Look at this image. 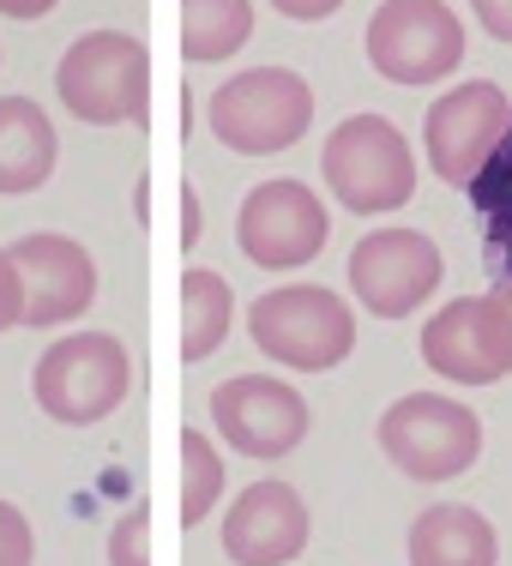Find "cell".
<instances>
[{"mask_svg": "<svg viewBox=\"0 0 512 566\" xmlns=\"http://www.w3.org/2000/svg\"><path fill=\"white\" fill-rule=\"evenodd\" d=\"M211 428L229 452L278 464L307 440V398L290 380H272V374H236L211 392Z\"/></svg>", "mask_w": 512, "mask_h": 566, "instance_id": "obj_10", "label": "cell"}, {"mask_svg": "<svg viewBox=\"0 0 512 566\" xmlns=\"http://www.w3.org/2000/svg\"><path fill=\"white\" fill-rule=\"evenodd\" d=\"M194 241H199V193L181 181V253L194 248Z\"/></svg>", "mask_w": 512, "mask_h": 566, "instance_id": "obj_26", "label": "cell"}, {"mask_svg": "<svg viewBox=\"0 0 512 566\" xmlns=\"http://www.w3.org/2000/svg\"><path fill=\"white\" fill-rule=\"evenodd\" d=\"M175 464H181V512H175V518H181V531H194V524L223 501V458H218V447H211V434L181 428Z\"/></svg>", "mask_w": 512, "mask_h": 566, "instance_id": "obj_20", "label": "cell"}, {"mask_svg": "<svg viewBox=\"0 0 512 566\" xmlns=\"http://www.w3.org/2000/svg\"><path fill=\"white\" fill-rule=\"evenodd\" d=\"M494 295H501V307H506V332H512V283H494Z\"/></svg>", "mask_w": 512, "mask_h": 566, "instance_id": "obj_28", "label": "cell"}, {"mask_svg": "<svg viewBox=\"0 0 512 566\" xmlns=\"http://www.w3.org/2000/svg\"><path fill=\"white\" fill-rule=\"evenodd\" d=\"M422 361L452 386H494L512 374V332L501 295H458L422 326Z\"/></svg>", "mask_w": 512, "mask_h": 566, "instance_id": "obj_11", "label": "cell"}, {"mask_svg": "<svg viewBox=\"0 0 512 566\" xmlns=\"http://www.w3.org/2000/svg\"><path fill=\"white\" fill-rule=\"evenodd\" d=\"M36 560V531L12 501H0V566H31Z\"/></svg>", "mask_w": 512, "mask_h": 566, "instance_id": "obj_22", "label": "cell"}, {"mask_svg": "<svg viewBox=\"0 0 512 566\" xmlns=\"http://www.w3.org/2000/svg\"><path fill=\"white\" fill-rule=\"evenodd\" d=\"M248 338L265 361L295 374H332L356 349V314L320 283H278L248 307Z\"/></svg>", "mask_w": 512, "mask_h": 566, "instance_id": "obj_2", "label": "cell"}, {"mask_svg": "<svg viewBox=\"0 0 512 566\" xmlns=\"http://www.w3.org/2000/svg\"><path fill=\"white\" fill-rule=\"evenodd\" d=\"M470 12L494 43H512V0H470Z\"/></svg>", "mask_w": 512, "mask_h": 566, "instance_id": "obj_24", "label": "cell"}, {"mask_svg": "<svg viewBox=\"0 0 512 566\" xmlns=\"http://www.w3.org/2000/svg\"><path fill=\"white\" fill-rule=\"evenodd\" d=\"M127 386H133V361L115 332H73V338L49 344L31 374L36 410L55 416L61 428H97L103 416L121 410Z\"/></svg>", "mask_w": 512, "mask_h": 566, "instance_id": "obj_5", "label": "cell"}, {"mask_svg": "<svg viewBox=\"0 0 512 566\" xmlns=\"http://www.w3.org/2000/svg\"><path fill=\"white\" fill-rule=\"evenodd\" d=\"M206 120L218 133L223 151L236 157H272L290 151L307 127H314V91L290 66H248V73L223 78L206 103Z\"/></svg>", "mask_w": 512, "mask_h": 566, "instance_id": "obj_4", "label": "cell"}, {"mask_svg": "<svg viewBox=\"0 0 512 566\" xmlns=\"http://www.w3.org/2000/svg\"><path fill=\"white\" fill-rule=\"evenodd\" d=\"M506 120H512V103H506L501 85H489V78L452 85L447 97H435V109L422 120L428 169L447 187H470V175L489 164V151L501 145Z\"/></svg>", "mask_w": 512, "mask_h": 566, "instance_id": "obj_12", "label": "cell"}, {"mask_svg": "<svg viewBox=\"0 0 512 566\" xmlns=\"http://www.w3.org/2000/svg\"><path fill=\"white\" fill-rule=\"evenodd\" d=\"M447 277L440 248L422 229H374L349 248V290L374 319H410Z\"/></svg>", "mask_w": 512, "mask_h": 566, "instance_id": "obj_9", "label": "cell"}, {"mask_svg": "<svg viewBox=\"0 0 512 566\" xmlns=\"http://www.w3.org/2000/svg\"><path fill=\"white\" fill-rule=\"evenodd\" d=\"M175 7H181L175 43H181L187 66H218L253 36V7L248 0H175Z\"/></svg>", "mask_w": 512, "mask_h": 566, "instance_id": "obj_18", "label": "cell"}, {"mask_svg": "<svg viewBox=\"0 0 512 566\" xmlns=\"http://www.w3.org/2000/svg\"><path fill=\"white\" fill-rule=\"evenodd\" d=\"M494 560H501V536L464 501L428 506L410 524V566H494Z\"/></svg>", "mask_w": 512, "mask_h": 566, "instance_id": "obj_16", "label": "cell"}, {"mask_svg": "<svg viewBox=\"0 0 512 566\" xmlns=\"http://www.w3.org/2000/svg\"><path fill=\"white\" fill-rule=\"evenodd\" d=\"M229 326H236V295H229V283L218 272H206V265L181 272V332H175L181 361H206L229 338Z\"/></svg>", "mask_w": 512, "mask_h": 566, "instance_id": "obj_19", "label": "cell"}, {"mask_svg": "<svg viewBox=\"0 0 512 566\" xmlns=\"http://www.w3.org/2000/svg\"><path fill=\"white\" fill-rule=\"evenodd\" d=\"M320 175H326L332 199L344 211L386 218V211L410 206V193H416V151L386 115H349L326 133Z\"/></svg>", "mask_w": 512, "mask_h": 566, "instance_id": "obj_3", "label": "cell"}, {"mask_svg": "<svg viewBox=\"0 0 512 566\" xmlns=\"http://www.w3.org/2000/svg\"><path fill=\"white\" fill-rule=\"evenodd\" d=\"M66 115L85 127H145L151 120V49L127 31H85L55 66Z\"/></svg>", "mask_w": 512, "mask_h": 566, "instance_id": "obj_1", "label": "cell"}, {"mask_svg": "<svg viewBox=\"0 0 512 566\" xmlns=\"http://www.w3.org/2000/svg\"><path fill=\"white\" fill-rule=\"evenodd\" d=\"M380 452L410 482H452L482 458V416L464 398L410 392L380 416Z\"/></svg>", "mask_w": 512, "mask_h": 566, "instance_id": "obj_6", "label": "cell"}, {"mask_svg": "<svg viewBox=\"0 0 512 566\" xmlns=\"http://www.w3.org/2000/svg\"><path fill=\"white\" fill-rule=\"evenodd\" d=\"M55 0H0V19H49Z\"/></svg>", "mask_w": 512, "mask_h": 566, "instance_id": "obj_27", "label": "cell"}, {"mask_svg": "<svg viewBox=\"0 0 512 566\" xmlns=\"http://www.w3.org/2000/svg\"><path fill=\"white\" fill-rule=\"evenodd\" d=\"M284 19H295V24H320V19H332V12L344 7V0H272Z\"/></svg>", "mask_w": 512, "mask_h": 566, "instance_id": "obj_25", "label": "cell"}, {"mask_svg": "<svg viewBox=\"0 0 512 566\" xmlns=\"http://www.w3.org/2000/svg\"><path fill=\"white\" fill-rule=\"evenodd\" d=\"M61 139L36 97H0V193H36L55 175Z\"/></svg>", "mask_w": 512, "mask_h": 566, "instance_id": "obj_15", "label": "cell"}, {"mask_svg": "<svg viewBox=\"0 0 512 566\" xmlns=\"http://www.w3.org/2000/svg\"><path fill=\"white\" fill-rule=\"evenodd\" d=\"M109 566H151V506H133L109 531Z\"/></svg>", "mask_w": 512, "mask_h": 566, "instance_id": "obj_21", "label": "cell"}, {"mask_svg": "<svg viewBox=\"0 0 512 566\" xmlns=\"http://www.w3.org/2000/svg\"><path fill=\"white\" fill-rule=\"evenodd\" d=\"M307 548V501L290 482H248L223 512V555L236 566H290Z\"/></svg>", "mask_w": 512, "mask_h": 566, "instance_id": "obj_14", "label": "cell"}, {"mask_svg": "<svg viewBox=\"0 0 512 566\" xmlns=\"http://www.w3.org/2000/svg\"><path fill=\"white\" fill-rule=\"evenodd\" d=\"M368 61L393 85H440L464 66V19L447 0H380L368 19Z\"/></svg>", "mask_w": 512, "mask_h": 566, "instance_id": "obj_7", "label": "cell"}, {"mask_svg": "<svg viewBox=\"0 0 512 566\" xmlns=\"http://www.w3.org/2000/svg\"><path fill=\"white\" fill-rule=\"evenodd\" d=\"M24 326V277L19 265H12V253L0 248V332Z\"/></svg>", "mask_w": 512, "mask_h": 566, "instance_id": "obj_23", "label": "cell"}, {"mask_svg": "<svg viewBox=\"0 0 512 566\" xmlns=\"http://www.w3.org/2000/svg\"><path fill=\"white\" fill-rule=\"evenodd\" d=\"M326 235H332V218L320 206V193L307 181H260L236 211V241L260 272H302L326 253Z\"/></svg>", "mask_w": 512, "mask_h": 566, "instance_id": "obj_8", "label": "cell"}, {"mask_svg": "<svg viewBox=\"0 0 512 566\" xmlns=\"http://www.w3.org/2000/svg\"><path fill=\"white\" fill-rule=\"evenodd\" d=\"M470 211L482 223V265L494 283H512V120L501 145L489 151V164L470 175Z\"/></svg>", "mask_w": 512, "mask_h": 566, "instance_id": "obj_17", "label": "cell"}, {"mask_svg": "<svg viewBox=\"0 0 512 566\" xmlns=\"http://www.w3.org/2000/svg\"><path fill=\"white\" fill-rule=\"evenodd\" d=\"M7 253L24 277V326H66L97 302V260L85 253V241L36 229V235H19Z\"/></svg>", "mask_w": 512, "mask_h": 566, "instance_id": "obj_13", "label": "cell"}]
</instances>
